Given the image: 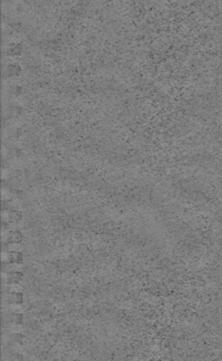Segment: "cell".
Returning a JSON list of instances; mask_svg holds the SVG:
<instances>
[{"instance_id":"277c9868","label":"cell","mask_w":222,"mask_h":361,"mask_svg":"<svg viewBox=\"0 0 222 361\" xmlns=\"http://www.w3.org/2000/svg\"><path fill=\"white\" fill-rule=\"evenodd\" d=\"M22 329H24L22 326L19 325V323H16V324H14V325H12V327L10 328V332H11V333H14V334H19L20 332H22Z\"/></svg>"},{"instance_id":"7a4b0ae2","label":"cell","mask_w":222,"mask_h":361,"mask_svg":"<svg viewBox=\"0 0 222 361\" xmlns=\"http://www.w3.org/2000/svg\"><path fill=\"white\" fill-rule=\"evenodd\" d=\"M7 251H19L21 252L22 247L19 245V242H10L7 245Z\"/></svg>"},{"instance_id":"3957f363","label":"cell","mask_w":222,"mask_h":361,"mask_svg":"<svg viewBox=\"0 0 222 361\" xmlns=\"http://www.w3.org/2000/svg\"><path fill=\"white\" fill-rule=\"evenodd\" d=\"M10 309H11V311L16 312V314H20V312L24 311V308H22L21 305H19V303H13V304L10 306Z\"/></svg>"},{"instance_id":"6da1fadb","label":"cell","mask_w":222,"mask_h":361,"mask_svg":"<svg viewBox=\"0 0 222 361\" xmlns=\"http://www.w3.org/2000/svg\"><path fill=\"white\" fill-rule=\"evenodd\" d=\"M22 240V235L19 231H13L9 234V242H20Z\"/></svg>"}]
</instances>
